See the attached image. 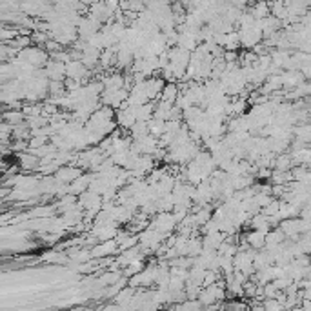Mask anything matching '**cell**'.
Wrapping results in <instances>:
<instances>
[]
</instances>
